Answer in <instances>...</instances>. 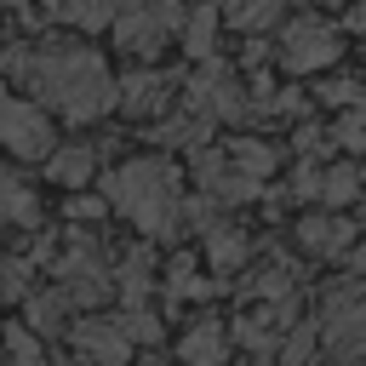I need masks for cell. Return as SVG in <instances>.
<instances>
[{"label":"cell","mask_w":366,"mask_h":366,"mask_svg":"<svg viewBox=\"0 0 366 366\" xmlns=\"http://www.w3.org/2000/svg\"><path fill=\"white\" fill-rule=\"evenodd\" d=\"M280 11V0H229V23L234 29H263Z\"/></svg>","instance_id":"cell-22"},{"label":"cell","mask_w":366,"mask_h":366,"mask_svg":"<svg viewBox=\"0 0 366 366\" xmlns=\"http://www.w3.org/2000/svg\"><path fill=\"white\" fill-rule=\"evenodd\" d=\"M63 315H69V297H63L57 286H51V292H29V297H23V320H29V332H34V337L63 332V326H69Z\"/></svg>","instance_id":"cell-14"},{"label":"cell","mask_w":366,"mask_h":366,"mask_svg":"<svg viewBox=\"0 0 366 366\" xmlns=\"http://www.w3.org/2000/svg\"><path fill=\"white\" fill-rule=\"evenodd\" d=\"M114 103H120L126 114H160V109L172 103V80L154 74V69H137V74H126V80L114 86Z\"/></svg>","instance_id":"cell-10"},{"label":"cell","mask_w":366,"mask_h":366,"mask_svg":"<svg viewBox=\"0 0 366 366\" xmlns=\"http://www.w3.org/2000/svg\"><path fill=\"white\" fill-rule=\"evenodd\" d=\"M212 34H217V11H212V6H194L189 23H183V46H189L194 57H206V51H212Z\"/></svg>","instance_id":"cell-20"},{"label":"cell","mask_w":366,"mask_h":366,"mask_svg":"<svg viewBox=\"0 0 366 366\" xmlns=\"http://www.w3.org/2000/svg\"><path fill=\"white\" fill-rule=\"evenodd\" d=\"M114 46H126V51H137V57H149V51H160V40L166 34H177L183 29V6L177 0H149V6H126V11H114Z\"/></svg>","instance_id":"cell-6"},{"label":"cell","mask_w":366,"mask_h":366,"mask_svg":"<svg viewBox=\"0 0 366 366\" xmlns=\"http://www.w3.org/2000/svg\"><path fill=\"white\" fill-rule=\"evenodd\" d=\"M0 366H46V349L29 326H6L0 332Z\"/></svg>","instance_id":"cell-16"},{"label":"cell","mask_w":366,"mask_h":366,"mask_svg":"<svg viewBox=\"0 0 366 366\" xmlns=\"http://www.w3.org/2000/svg\"><path fill=\"white\" fill-rule=\"evenodd\" d=\"M11 74L57 114L69 120H97L103 109H114V74L103 69L97 51L86 46H46V51H23L11 57Z\"/></svg>","instance_id":"cell-1"},{"label":"cell","mask_w":366,"mask_h":366,"mask_svg":"<svg viewBox=\"0 0 366 366\" xmlns=\"http://www.w3.org/2000/svg\"><path fill=\"white\" fill-rule=\"evenodd\" d=\"M0 143H6L17 160H46V154L57 149L46 109L29 103L23 92H6V86H0Z\"/></svg>","instance_id":"cell-4"},{"label":"cell","mask_w":366,"mask_h":366,"mask_svg":"<svg viewBox=\"0 0 366 366\" xmlns=\"http://www.w3.org/2000/svg\"><path fill=\"white\" fill-rule=\"evenodd\" d=\"M206 257H212L217 269H240V263H246V234H234L229 223H212V229H206Z\"/></svg>","instance_id":"cell-18"},{"label":"cell","mask_w":366,"mask_h":366,"mask_svg":"<svg viewBox=\"0 0 366 366\" xmlns=\"http://www.w3.org/2000/svg\"><path fill=\"white\" fill-rule=\"evenodd\" d=\"M280 57H286V69H297V74L326 69V63L337 57V29H332V23H320V17H297V23L286 29Z\"/></svg>","instance_id":"cell-8"},{"label":"cell","mask_w":366,"mask_h":366,"mask_svg":"<svg viewBox=\"0 0 366 366\" xmlns=\"http://www.w3.org/2000/svg\"><path fill=\"white\" fill-rule=\"evenodd\" d=\"M51 274H57V292H63L69 303H103V297H114V263H109L92 240L69 246V252L51 263Z\"/></svg>","instance_id":"cell-5"},{"label":"cell","mask_w":366,"mask_h":366,"mask_svg":"<svg viewBox=\"0 0 366 366\" xmlns=\"http://www.w3.org/2000/svg\"><path fill=\"white\" fill-rule=\"evenodd\" d=\"M183 366H229V326L223 320H194L177 343Z\"/></svg>","instance_id":"cell-11"},{"label":"cell","mask_w":366,"mask_h":366,"mask_svg":"<svg viewBox=\"0 0 366 366\" xmlns=\"http://www.w3.org/2000/svg\"><path fill=\"white\" fill-rule=\"evenodd\" d=\"M0 332H6V326H0Z\"/></svg>","instance_id":"cell-25"},{"label":"cell","mask_w":366,"mask_h":366,"mask_svg":"<svg viewBox=\"0 0 366 366\" xmlns=\"http://www.w3.org/2000/svg\"><path fill=\"white\" fill-rule=\"evenodd\" d=\"M92 166H97V154H92L86 143H63V149H51V154H46V177H51V183H63L69 194L92 183Z\"/></svg>","instance_id":"cell-13"},{"label":"cell","mask_w":366,"mask_h":366,"mask_svg":"<svg viewBox=\"0 0 366 366\" xmlns=\"http://www.w3.org/2000/svg\"><path fill=\"white\" fill-rule=\"evenodd\" d=\"M315 332L337 355V366H366V297L360 292H332Z\"/></svg>","instance_id":"cell-3"},{"label":"cell","mask_w":366,"mask_h":366,"mask_svg":"<svg viewBox=\"0 0 366 366\" xmlns=\"http://www.w3.org/2000/svg\"><path fill=\"white\" fill-rule=\"evenodd\" d=\"M114 0H57V17L74 23V29H109L114 23Z\"/></svg>","instance_id":"cell-19"},{"label":"cell","mask_w":366,"mask_h":366,"mask_svg":"<svg viewBox=\"0 0 366 366\" xmlns=\"http://www.w3.org/2000/svg\"><path fill=\"white\" fill-rule=\"evenodd\" d=\"M103 212H109V200H97V194H74L69 200V217H80V223H97Z\"/></svg>","instance_id":"cell-23"},{"label":"cell","mask_w":366,"mask_h":366,"mask_svg":"<svg viewBox=\"0 0 366 366\" xmlns=\"http://www.w3.org/2000/svg\"><path fill=\"white\" fill-rule=\"evenodd\" d=\"M0 217H6V223H23V229L40 223V200H34V189H29L17 172H6V166H0Z\"/></svg>","instance_id":"cell-15"},{"label":"cell","mask_w":366,"mask_h":366,"mask_svg":"<svg viewBox=\"0 0 366 366\" xmlns=\"http://www.w3.org/2000/svg\"><path fill=\"white\" fill-rule=\"evenodd\" d=\"M137 366H160V360H137Z\"/></svg>","instance_id":"cell-24"},{"label":"cell","mask_w":366,"mask_h":366,"mask_svg":"<svg viewBox=\"0 0 366 366\" xmlns=\"http://www.w3.org/2000/svg\"><path fill=\"white\" fill-rule=\"evenodd\" d=\"M103 200H109V212L132 217V223H137L143 234H154V240H172V234L183 229V177H177V166L160 160V154H143V160L114 166L109 183H103Z\"/></svg>","instance_id":"cell-2"},{"label":"cell","mask_w":366,"mask_h":366,"mask_svg":"<svg viewBox=\"0 0 366 366\" xmlns=\"http://www.w3.org/2000/svg\"><path fill=\"white\" fill-rule=\"evenodd\" d=\"M69 349L80 366H132V332L120 326V315H92V320H74L69 332Z\"/></svg>","instance_id":"cell-7"},{"label":"cell","mask_w":366,"mask_h":366,"mask_svg":"<svg viewBox=\"0 0 366 366\" xmlns=\"http://www.w3.org/2000/svg\"><path fill=\"white\" fill-rule=\"evenodd\" d=\"M315 343H320V332H315V320H309V326H297V332H286V337H280L274 360H280V366H303V360L315 355Z\"/></svg>","instance_id":"cell-21"},{"label":"cell","mask_w":366,"mask_h":366,"mask_svg":"<svg viewBox=\"0 0 366 366\" xmlns=\"http://www.w3.org/2000/svg\"><path fill=\"white\" fill-rule=\"evenodd\" d=\"M349 240H355V229H349L343 217H303V223H297V246L315 252V257H343Z\"/></svg>","instance_id":"cell-12"},{"label":"cell","mask_w":366,"mask_h":366,"mask_svg":"<svg viewBox=\"0 0 366 366\" xmlns=\"http://www.w3.org/2000/svg\"><path fill=\"white\" fill-rule=\"evenodd\" d=\"M309 194H320L326 206H343V200H355V194H360V172H355V166L315 172V189H309Z\"/></svg>","instance_id":"cell-17"},{"label":"cell","mask_w":366,"mask_h":366,"mask_svg":"<svg viewBox=\"0 0 366 366\" xmlns=\"http://www.w3.org/2000/svg\"><path fill=\"white\" fill-rule=\"evenodd\" d=\"M189 92H194L189 103H194V114H200V120H212V114H223V120H240V114H246L240 80H234L223 63H206V69L194 74V86H189Z\"/></svg>","instance_id":"cell-9"}]
</instances>
